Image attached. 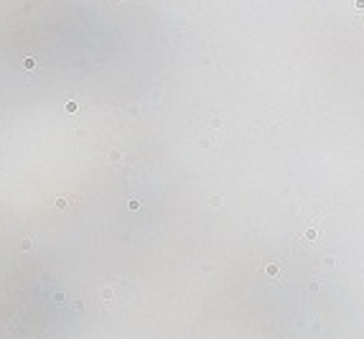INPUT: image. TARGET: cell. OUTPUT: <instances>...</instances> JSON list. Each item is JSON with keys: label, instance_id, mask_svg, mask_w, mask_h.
Listing matches in <instances>:
<instances>
[{"label": "cell", "instance_id": "obj_6", "mask_svg": "<svg viewBox=\"0 0 364 339\" xmlns=\"http://www.w3.org/2000/svg\"><path fill=\"white\" fill-rule=\"evenodd\" d=\"M76 110V102H74V99H71V102H66V112H74Z\"/></svg>", "mask_w": 364, "mask_h": 339}, {"label": "cell", "instance_id": "obj_7", "mask_svg": "<svg viewBox=\"0 0 364 339\" xmlns=\"http://www.w3.org/2000/svg\"><path fill=\"white\" fill-rule=\"evenodd\" d=\"M354 5L356 8H364V0H354Z\"/></svg>", "mask_w": 364, "mask_h": 339}, {"label": "cell", "instance_id": "obj_1", "mask_svg": "<svg viewBox=\"0 0 364 339\" xmlns=\"http://www.w3.org/2000/svg\"><path fill=\"white\" fill-rule=\"evenodd\" d=\"M112 296H115V291H112L110 286H107V288H102V298H104V301H110Z\"/></svg>", "mask_w": 364, "mask_h": 339}, {"label": "cell", "instance_id": "obj_5", "mask_svg": "<svg viewBox=\"0 0 364 339\" xmlns=\"http://www.w3.org/2000/svg\"><path fill=\"white\" fill-rule=\"evenodd\" d=\"M54 301H56V304H61V301H64V293L56 291V293H54Z\"/></svg>", "mask_w": 364, "mask_h": 339}, {"label": "cell", "instance_id": "obj_4", "mask_svg": "<svg viewBox=\"0 0 364 339\" xmlns=\"http://www.w3.org/2000/svg\"><path fill=\"white\" fill-rule=\"evenodd\" d=\"M20 247H23V250H31L33 242H31V240H23V242H20Z\"/></svg>", "mask_w": 364, "mask_h": 339}, {"label": "cell", "instance_id": "obj_2", "mask_svg": "<svg viewBox=\"0 0 364 339\" xmlns=\"http://www.w3.org/2000/svg\"><path fill=\"white\" fill-rule=\"evenodd\" d=\"M23 67H26V69H36V59H33V56L23 59Z\"/></svg>", "mask_w": 364, "mask_h": 339}, {"label": "cell", "instance_id": "obj_3", "mask_svg": "<svg viewBox=\"0 0 364 339\" xmlns=\"http://www.w3.org/2000/svg\"><path fill=\"white\" fill-rule=\"evenodd\" d=\"M54 204H56V209H66V199H56Z\"/></svg>", "mask_w": 364, "mask_h": 339}]
</instances>
